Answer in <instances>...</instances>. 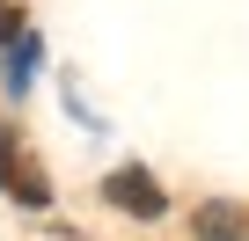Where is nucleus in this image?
Returning <instances> with one entry per match:
<instances>
[{"label":"nucleus","instance_id":"f257e3e1","mask_svg":"<svg viewBox=\"0 0 249 241\" xmlns=\"http://www.w3.org/2000/svg\"><path fill=\"white\" fill-rule=\"evenodd\" d=\"M103 197L117 205V212H132V219H161L169 205H161V183L147 176V168H117L110 183H103Z\"/></svg>","mask_w":249,"mask_h":241},{"label":"nucleus","instance_id":"f03ea898","mask_svg":"<svg viewBox=\"0 0 249 241\" xmlns=\"http://www.w3.org/2000/svg\"><path fill=\"white\" fill-rule=\"evenodd\" d=\"M0 183H8L22 205H52V183H44V176L15 154V132H0Z\"/></svg>","mask_w":249,"mask_h":241},{"label":"nucleus","instance_id":"7ed1b4c3","mask_svg":"<svg viewBox=\"0 0 249 241\" xmlns=\"http://www.w3.org/2000/svg\"><path fill=\"white\" fill-rule=\"evenodd\" d=\"M198 241H249V219H242V205H198Z\"/></svg>","mask_w":249,"mask_h":241},{"label":"nucleus","instance_id":"20e7f679","mask_svg":"<svg viewBox=\"0 0 249 241\" xmlns=\"http://www.w3.org/2000/svg\"><path fill=\"white\" fill-rule=\"evenodd\" d=\"M30 66H37V37H22V44L8 51V88H22V80H30Z\"/></svg>","mask_w":249,"mask_h":241},{"label":"nucleus","instance_id":"39448f33","mask_svg":"<svg viewBox=\"0 0 249 241\" xmlns=\"http://www.w3.org/2000/svg\"><path fill=\"white\" fill-rule=\"evenodd\" d=\"M22 37H30V22H22V8H15V0H0V44L15 51Z\"/></svg>","mask_w":249,"mask_h":241}]
</instances>
